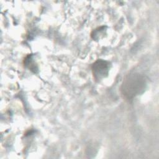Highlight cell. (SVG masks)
I'll list each match as a JSON object with an SVG mask.
<instances>
[{
  "label": "cell",
  "mask_w": 159,
  "mask_h": 159,
  "mask_svg": "<svg viewBox=\"0 0 159 159\" xmlns=\"http://www.w3.org/2000/svg\"><path fill=\"white\" fill-rule=\"evenodd\" d=\"M109 70V63L102 60H98L92 65V71L94 79L99 81L105 78Z\"/></svg>",
  "instance_id": "cell-2"
},
{
  "label": "cell",
  "mask_w": 159,
  "mask_h": 159,
  "mask_svg": "<svg viewBox=\"0 0 159 159\" xmlns=\"http://www.w3.org/2000/svg\"><path fill=\"white\" fill-rule=\"evenodd\" d=\"M146 84L144 76L139 73L129 75L124 78L121 85L122 95L125 100L131 101L143 92Z\"/></svg>",
  "instance_id": "cell-1"
}]
</instances>
